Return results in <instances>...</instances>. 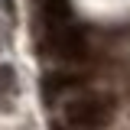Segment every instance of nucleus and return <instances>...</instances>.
<instances>
[{
  "mask_svg": "<svg viewBox=\"0 0 130 130\" xmlns=\"http://www.w3.org/2000/svg\"><path fill=\"white\" fill-rule=\"evenodd\" d=\"M111 117H114L111 98L88 94V98H75V101L65 104V124L78 127V130H98V127H104Z\"/></svg>",
  "mask_w": 130,
  "mask_h": 130,
  "instance_id": "obj_1",
  "label": "nucleus"
},
{
  "mask_svg": "<svg viewBox=\"0 0 130 130\" xmlns=\"http://www.w3.org/2000/svg\"><path fill=\"white\" fill-rule=\"evenodd\" d=\"M42 49H46L49 55H55V59H65V62H78L85 59V32L68 20L62 26H52L46 29V39H42Z\"/></svg>",
  "mask_w": 130,
  "mask_h": 130,
  "instance_id": "obj_2",
  "label": "nucleus"
},
{
  "mask_svg": "<svg viewBox=\"0 0 130 130\" xmlns=\"http://www.w3.org/2000/svg\"><path fill=\"white\" fill-rule=\"evenodd\" d=\"M39 16H42V26L52 29V26H62L72 20V7H68V0H42Z\"/></svg>",
  "mask_w": 130,
  "mask_h": 130,
  "instance_id": "obj_3",
  "label": "nucleus"
},
{
  "mask_svg": "<svg viewBox=\"0 0 130 130\" xmlns=\"http://www.w3.org/2000/svg\"><path fill=\"white\" fill-rule=\"evenodd\" d=\"M16 88V72L10 65H0V94H10Z\"/></svg>",
  "mask_w": 130,
  "mask_h": 130,
  "instance_id": "obj_4",
  "label": "nucleus"
}]
</instances>
